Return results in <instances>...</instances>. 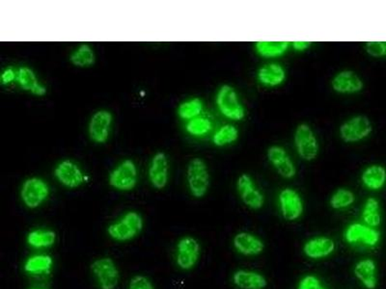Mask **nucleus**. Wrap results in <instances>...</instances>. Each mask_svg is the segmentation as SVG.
Instances as JSON below:
<instances>
[{"label": "nucleus", "instance_id": "obj_10", "mask_svg": "<svg viewBox=\"0 0 386 289\" xmlns=\"http://www.w3.org/2000/svg\"><path fill=\"white\" fill-rule=\"evenodd\" d=\"M281 215L286 221L293 222L302 218L305 212V203L296 189L287 187L281 190L278 196Z\"/></svg>", "mask_w": 386, "mask_h": 289}, {"label": "nucleus", "instance_id": "obj_38", "mask_svg": "<svg viewBox=\"0 0 386 289\" xmlns=\"http://www.w3.org/2000/svg\"><path fill=\"white\" fill-rule=\"evenodd\" d=\"M292 47L297 52H305L311 47L310 42H293Z\"/></svg>", "mask_w": 386, "mask_h": 289}, {"label": "nucleus", "instance_id": "obj_24", "mask_svg": "<svg viewBox=\"0 0 386 289\" xmlns=\"http://www.w3.org/2000/svg\"><path fill=\"white\" fill-rule=\"evenodd\" d=\"M361 182L369 190H380L386 183L385 167L380 164L370 165L361 174Z\"/></svg>", "mask_w": 386, "mask_h": 289}, {"label": "nucleus", "instance_id": "obj_9", "mask_svg": "<svg viewBox=\"0 0 386 289\" xmlns=\"http://www.w3.org/2000/svg\"><path fill=\"white\" fill-rule=\"evenodd\" d=\"M50 196V187L47 182L39 177H30L23 182L21 197L24 205L35 210L47 201Z\"/></svg>", "mask_w": 386, "mask_h": 289}, {"label": "nucleus", "instance_id": "obj_4", "mask_svg": "<svg viewBox=\"0 0 386 289\" xmlns=\"http://www.w3.org/2000/svg\"><path fill=\"white\" fill-rule=\"evenodd\" d=\"M186 181L194 198L201 199L206 196L210 187V173L208 165L203 159H193L189 162Z\"/></svg>", "mask_w": 386, "mask_h": 289}, {"label": "nucleus", "instance_id": "obj_15", "mask_svg": "<svg viewBox=\"0 0 386 289\" xmlns=\"http://www.w3.org/2000/svg\"><path fill=\"white\" fill-rule=\"evenodd\" d=\"M331 88L337 94H354L363 91V79L354 70H344L337 72L331 79Z\"/></svg>", "mask_w": 386, "mask_h": 289}, {"label": "nucleus", "instance_id": "obj_13", "mask_svg": "<svg viewBox=\"0 0 386 289\" xmlns=\"http://www.w3.org/2000/svg\"><path fill=\"white\" fill-rule=\"evenodd\" d=\"M267 157L271 166L283 179H293L297 175V167L287 150L282 146L273 145L267 152Z\"/></svg>", "mask_w": 386, "mask_h": 289}, {"label": "nucleus", "instance_id": "obj_29", "mask_svg": "<svg viewBox=\"0 0 386 289\" xmlns=\"http://www.w3.org/2000/svg\"><path fill=\"white\" fill-rule=\"evenodd\" d=\"M240 131L234 125H224L220 126L215 134L213 135V145L218 148L226 147L239 139Z\"/></svg>", "mask_w": 386, "mask_h": 289}, {"label": "nucleus", "instance_id": "obj_6", "mask_svg": "<svg viewBox=\"0 0 386 289\" xmlns=\"http://www.w3.org/2000/svg\"><path fill=\"white\" fill-rule=\"evenodd\" d=\"M138 179L137 167L131 159L121 162L109 174V186L119 191H131L137 186Z\"/></svg>", "mask_w": 386, "mask_h": 289}, {"label": "nucleus", "instance_id": "obj_17", "mask_svg": "<svg viewBox=\"0 0 386 289\" xmlns=\"http://www.w3.org/2000/svg\"><path fill=\"white\" fill-rule=\"evenodd\" d=\"M233 246L235 251L244 257H256L261 255L264 250L263 240L249 232H240L233 238Z\"/></svg>", "mask_w": 386, "mask_h": 289}, {"label": "nucleus", "instance_id": "obj_2", "mask_svg": "<svg viewBox=\"0 0 386 289\" xmlns=\"http://www.w3.org/2000/svg\"><path fill=\"white\" fill-rule=\"evenodd\" d=\"M143 227L142 216L137 211H128L122 218L108 226V233L116 241H130L142 232Z\"/></svg>", "mask_w": 386, "mask_h": 289}, {"label": "nucleus", "instance_id": "obj_30", "mask_svg": "<svg viewBox=\"0 0 386 289\" xmlns=\"http://www.w3.org/2000/svg\"><path fill=\"white\" fill-rule=\"evenodd\" d=\"M204 109L203 101L199 98L189 99L180 104L177 114L183 120L191 121L201 115Z\"/></svg>", "mask_w": 386, "mask_h": 289}, {"label": "nucleus", "instance_id": "obj_18", "mask_svg": "<svg viewBox=\"0 0 386 289\" xmlns=\"http://www.w3.org/2000/svg\"><path fill=\"white\" fill-rule=\"evenodd\" d=\"M150 182L157 189H164L168 183L169 165L168 159L164 152H157L154 155L150 163L149 171Z\"/></svg>", "mask_w": 386, "mask_h": 289}, {"label": "nucleus", "instance_id": "obj_16", "mask_svg": "<svg viewBox=\"0 0 386 289\" xmlns=\"http://www.w3.org/2000/svg\"><path fill=\"white\" fill-rule=\"evenodd\" d=\"M55 176L60 183L71 189L77 188L86 181L79 165L71 160L60 162L55 170Z\"/></svg>", "mask_w": 386, "mask_h": 289}, {"label": "nucleus", "instance_id": "obj_28", "mask_svg": "<svg viewBox=\"0 0 386 289\" xmlns=\"http://www.w3.org/2000/svg\"><path fill=\"white\" fill-rule=\"evenodd\" d=\"M289 42H257L254 48L257 54L263 58H278L287 52Z\"/></svg>", "mask_w": 386, "mask_h": 289}, {"label": "nucleus", "instance_id": "obj_35", "mask_svg": "<svg viewBox=\"0 0 386 289\" xmlns=\"http://www.w3.org/2000/svg\"><path fill=\"white\" fill-rule=\"evenodd\" d=\"M298 289H327L317 276L307 275L298 283Z\"/></svg>", "mask_w": 386, "mask_h": 289}, {"label": "nucleus", "instance_id": "obj_3", "mask_svg": "<svg viewBox=\"0 0 386 289\" xmlns=\"http://www.w3.org/2000/svg\"><path fill=\"white\" fill-rule=\"evenodd\" d=\"M293 143L298 157L305 161H313L320 152L319 141L313 128L307 123H300L293 134Z\"/></svg>", "mask_w": 386, "mask_h": 289}, {"label": "nucleus", "instance_id": "obj_21", "mask_svg": "<svg viewBox=\"0 0 386 289\" xmlns=\"http://www.w3.org/2000/svg\"><path fill=\"white\" fill-rule=\"evenodd\" d=\"M233 283L240 289H264L268 280L263 274L254 270L240 269L233 274Z\"/></svg>", "mask_w": 386, "mask_h": 289}, {"label": "nucleus", "instance_id": "obj_32", "mask_svg": "<svg viewBox=\"0 0 386 289\" xmlns=\"http://www.w3.org/2000/svg\"><path fill=\"white\" fill-rule=\"evenodd\" d=\"M356 201V195L351 189L338 188L329 199V206L335 210L351 208Z\"/></svg>", "mask_w": 386, "mask_h": 289}, {"label": "nucleus", "instance_id": "obj_7", "mask_svg": "<svg viewBox=\"0 0 386 289\" xmlns=\"http://www.w3.org/2000/svg\"><path fill=\"white\" fill-rule=\"evenodd\" d=\"M238 194L240 200L250 210H259L263 208L266 198L263 192L260 190L254 179L249 174H242L237 179Z\"/></svg>", "mask_w": 386, "mask_h": 289}, {"label": "nucleus", "instance_id": "obj_11", "mask_svg": "<svg viewBox=\"0 0 386 289\" xmlns=\"http://www.w3.org/2000/svg\"><path fill=\"white\" fill-rule=\"evenodd\" d=\"M201 255L200 243L193 237H184L177 244L176 262L183 270H191Z\"/></svg>", "mask_w": 386, "mask_h": 289}, {"label": "nucleus", "instance_id": "obj_27", "mask_svg": "<svg viewBox=\"0 0 386 289\" xmlns=\"http://www.w3.org/2000/svg\"><path fill=\"white\" fill-rule=\"evenodd\" d=\"M363 220L364 224L375 229L382 224L380 205L377 199L371 197L366 200L363 210Z\"/></svg>", "mask_w": 386, "mask_h": 289}, {"label": "nucleus", "instance_id": "obj_26", "mask_svg": "<svg viewBox=\"0 0 386 289\" xmlns=\"http://www.w3.org/2000/svg\"><path fill=\"white\" fill-rule=\"evenodd\" d=\"M26 241L34 249H45L55 245L57 235L52 230L38 229L28 233Z\"/></svg>", "mask_w": 386, "mask_h": 289}, {"label": "nucleus", "instance_id": "obj_37", "mask_svg": "<svg viewBox=\"0 0 386 289\" xmlns=\"http://www.w3.org/2000/svg\"><path fill=\"white\" fill-rule=\"evenodd\" d=\"M17 77H18V70H15L13 67L6 68L2 72L1 77V84L2 85H10L14 83L17 81Z\"/></svg>", "mask_w": 386, "mask_h": 289}, {"label": "nucleus", "instance_id": "obj_19", "mask_svg": "<svg viewBox=\"0 0 386 289\" xmlns=\"http://www.w3.org/2000/svg\"><path fill=\"white\" fill-rule=\"evenodd\" d=\"M256 77L260 84L269 88H274L285 82L287 72L285 68L279 63H268L259 68Z\"/></svg>", "mask_w": 386, "mask_h": 289}, {"label": "nucleus", "instance_id": "obj_22", "mask_svg": "<svg viewBox=\"0 0 386 289\" xmlns=\"http://www.w3.org/2000/svg\"><path fill=\"white\" fill-rule=\"evenodd\" d=\"M354 274L364 288L376 289L378 286V267L372 259H363L356 264Z\"/></svg>", "mask_w": 386, "mask_h": 289}, {"label": "nucleus", "instance_id": "obj_23", "mask_svg": "<svg viewBox=\"0 0 386 289\" xmlns=\"http://www.w3.org/2000/svg\"><path fill=\"white\" fill-rule=\"evenodd\" d=\"M17 82L24 91L30 92L35 96L43 97L47 93V88L39 82L35 72L30 68L24 66L19 68Z\"/></svg>", "mask_w": 386, "mask_h": 289}, {"label": "nucleus", "instance_id": "obj_33", "mask_svg": "<svg viewBox=\"0 0 386 289\" xmlns=\"http://www.w3.org/2000/svg\"><path fill=\"white\" fill-rule=\"evenodd\" d=\"M213 130V123L205 117H197L189 121L186 126V130L189 134L194 137H203L209 134Z\"/></svg>", "mask_w": 386, "mask_h": 289}, {"label": "nucleus", "instance_id": "obj_39", "mask_svg": "<svg viewBox=\"0 0 386 289\" xmlns=\"http://www.w3.org/2000/svg\"><path fill=\"white\" fill-rule=\"evenodd\" d=\"M33 289H42V288H33Z\"/></svg>", "mask_w": 386, "mask_h": 289}, {"label": "nucleus", "instance_id": "obj_31", "mask_svg": "<svg viewBox=\"0 0 386 289\" xmlns=\"http://www.w3.org/2000/svg\"><path fill=\"white\" fill-rule=\"evenodd\" d=\"M70 60H71L72 64L76 67L89 68L95 64L96 55L89 45L84 43L73 52Z\"/></svg>", "mask_w": 386, "mask_h": 289}, {"label": "nucleus", "instance_id": "obj_20", "mask_svg": "<svg viewBox=\"0 0 386 289\" xmlns=\"http://www.w3.org/2000/svg\"><path fill=\"white\" fill-rule=\"evenodd\" d=\"M336 244L329 237H316L307 240L303 245V252L310 259H322L331 256Z\"/></svg>", "mask_w": 386, "mask_h": 289}, {"label": "nucleus", "instance_id": "obj_1", "mask_svg": "<svg viewBox=\"0 0 386 289\" xmlns=\"http://www.w3.org/2000/svg\"><path fill=\"white\" fill-rule=\"evenodd\" d=\"M215 103L220 112L229 120L242 121L247 116V110L240 101L239 94L231 85L223 84L220 87Z\"/></svg>", "mask_w": 386, "mask_h": 289}, {"label": "nucleus", "instance_id": "obj_5", "mask_svg": "<svg viewBox=\"0 0 386 289\" xmlns=\"http://www.w3.org/2000/svg\"><path fill=\"white\" fill-rule=\"evenodd\" d=\"M372 132V121L364 115L351 117L339 128L340 138L348 144H354L365 140Z\"/></svg>", "mask_w": 386, "mask_h": 289}, {"label": "nucleus", "instance_id": "obj_36", "mask_svg": "<svg viewBox=\"0 0 386 289\" xmlns=\"http://www.w3.org/2000/svg\"><path fill=\"white\" fill-rule=\"evenodd\" d=\"M128 289H155L152 281L147 277L135 276L130 281Z\"/></svg>", "mask_w": 386, "mask_h": 289}, {"label": "nucleus", "instance_id": "obj_34", "mask_svg": "<svg viewBox=\"0 0 386 289\" xmlns=\"http://www.w3.org/2000/svg\"><path fill=\"white\" fill-rule=\"evenodd\" d=\"M366 52L375 58L386 57V42H368L365 45Z\"/></svg>", "mask_w": 386, "mask_h": 289}, {"label": "nucleus", "instance_id": "obj_14", "mask_svg": "<svg viewBox=\"0 0 386 289\" xmlns=\"http://www.w3.org/2000/svg\"><path fill=\"white\" fill-rule=\"evenodd\" d=\"M113 121V114L108 110H99L95 113L89 121L90 139L97 144H104L108 140Z\"/></svg>", "mask_w": 386, "mask_h": 289}, {"label": "nucleus", "instance_id": "obj_25", "mask_svg": "<svg viewBox=\"0 0 386 289\" xmlns=\"http://www.w3.org/2000/svg\"><path fill=\"white\" fill-rule=\"evenodd\" d=\"M52 257L45 254L29 257L23 266L24 271L33 276L48 275L52 271Z\"/></svg>", "mask_w": 386, "mask_h": 289}, {"label": "nucleus", "instance_id": "obj_12", "mask_svg": "<svg viewBox=\"0 0 386 289\" xmlns=\"http://www.w3.org/2000/svg\"><path fill=\"white\" fill-rule=\"evenodd\" d=\"M344 237L349 244H363L374 248L380 241V232L367 225L353 223L345 230Z\"/></svg>", "mask_w": 386, "mask_h": 289}, {"label": "nucleus", "instance_id": "obj_8", "mask_svg": "<svg viewBox=\"0 0 386 289\" xmlns=\"http://www.w3.org/2000/svg\"><path fill=\"white\" fill-rule=\"evenodd\" d=\"M91 271L101 289H115L120 281L118 267L110 257H101L91 264Z\"/></svg>", "mask_w": 386, "mask_h": 289}]
</instances>
